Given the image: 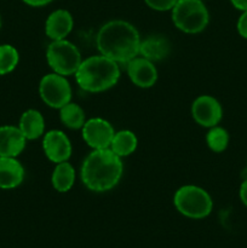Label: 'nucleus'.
<instances>
[{
	"instance_id": "obj_1",
	"label": "nucleus",
	"mask_w": 247,
	"mask_h": 248,
	"mask_svg": "<svg viewBox=\"0 0 247 248\" xmlns=\"http://www.w3.org/2000/svg\"><path fill=\"white\" fill-rule=\"evenodd\" d=\"M140 35L137 28L124 19H113L99 28L96 45L99 53L119 64H126L139 55Z\"/></svg>"
},
{
	"instance_id": "obj_2",
	"label": "nucleus",
	"mask_w": 247,
	"mask_h": 248,
	"mask_svg": "<svg viewBox=\"0 0 247 248\" xmlns=\"http://www.w3.org/2000/svg\"><path fill=\"white\" fill-rule=\"evenodd\" d=\"M124 173L121 157L110 149L92 150L84 159L80 170L82 184L94 193H104L120 182Z\"/></svg>"
},
{
	"instance_id": "obj_3",
	"label": "nucleus",
	"mask_w": 247,
	"mask_h": 248,
	"mask_svg": "<svg viewBox=\"0 0 247 248\" xmlns=\"http://www.w3.org/2000/svg\"><path fill=\"white\" fill-rule=\"evenodd\" d=\"M74 75L80 89L91 93H98L118 84L120 67L115 61L99 53L82 60Z\"/></svg>"
},
{
	"instance_id": "obj_4",
	"label": "nucleus",
	"mask_w": 247,
	"mask_h": 248,
	"mask_svg": "<svg viewBox=\"0 0 247 248\" xmlns=\"http://www.w3.org/2000/svg\"><path fill=\"white\" fill-rule=\"evenodd\" d=\"M173 203L176 210L184 217L202 219L213 210V201L205 189L198 186H183L174 193Z\"/></svg>"
},
{
	"instance_id": "obj_5",
	"label": "nucleus",
	"mask_w": 247,
	"mask_h": 248,
	"mask_svg": "<svg viewBox=\"0 0 247 248\" xmlns=\"http://www.w3.org/2000/svg\"><path fill=\"white\" fill-rule=\"evenodd\" d=\"M171 11L174 27L186 34L201 33L210 22V12L202 0H178Z\"/></svg>"
},
{
	"instance_id": "obj_6",
	"label": "nucleus",
	"mask_w": 247,
	"mask_h": 248,
	"mask_svg": "<svg viewBox=\"0 0 247 248\" xmlns=\"http://www.w3.org/2000/svg\"><path fill=\"white\" fill-rule=\"evenodd\" d=\"M46 62L53 73L69 77L74 75L82 62L79 48L67 39L51 41L46 50Z\"/></svg>"
},
{
	"instance_id": "obj_7",
	"label": "nucleus",
	"mask_w": 247,
	"mask_h": 248,
	"mask_svg": "<svg viewBox=\"0 0 247 248\" xmlns=\"http://www.w3.org/2000/svg\"><path fill=\"white\" fill-rule=\"evenodd\" d=\"M39 94L46 106L53 109H61L72 102V86L67 77L52 72L41 78Z\"/></svg>"
},
{
	"instance_id": "obj_8",
	"label": "nucleus",
	"mask_w": 247,
	"mask_h": 248,
	"mask_svg": "<svg viewBox=\"0 0 247 248\" xmlns=\"http://www.w3.org/2000/svg\"><path fill=\"white\" fill-rule=\"evenodd\" d=\"M114 135L115 131L111 124L102 118L89 119L81 128L82 140L93 150L108 149Z\"/></svg>"
},
{
	"instance_id": "obj_9",
	"label": "nucleus",
	"mask_w": 247,
	"mask_h": 248,
	"mask_svg": "<svg viewBox=\"0 0 247 248\" xmlns=\"http://www.w3.org/2000/svg\"><path fill=\"white\" fill-rule=\"evenodd\" d=\"M191 116L198 125L211 128L217 126L223 118L222 104L210 94H202L194 99Z\"/></svg>"
},
{
	"instance_id": "obj_10",
	"label": "nucleus",
	"mask_w": 247,
	"mask_h": 248,
	"mask_svg": "<svg viewBox=\"0 0 247 248\" xmlns=\"http://www.w3.org/2000/svg\"><path fill=\"white\" fill-rule=\"evenodd\" d=\"M43 150L51 162L68 161L72 155L69 137L61 130H50L43 136Z\"/></svg>"
},
{
	"instance_id": "obj_11",
	"label": "nucleus",
	"mask_w": 247,
	"mask_h": 248,
	"mask_svg": "<svg viewBox=\"0 0 247 248\" xmlns=\"http://www.w3.org/2000/svg\"><path fill=\"white\" fill-rule=\"evenodd\" d=\"M126 70L131 82L140 89H150L157 81V69L154 62L137 56L126 63Z\"/></svg>"
},
{
	"instance_id": "obj_12",
	"label": "nucleus",
	"mask_w": 247,
	"mask_h": 248,
	"mask_svg": "<svg viewBox=\"0 0 247 248\" xmlns=\"http://www.w3.org/2000/svg\"><path fill=\"white\" fill-rule=\"evenodd\" d=\"M74 27V19L68 10L58 9L48 15L45 22V34L51 41L62 40L70 34Z\"/></svg>"
},
{
	"instance_id": "obj_13",
	"label": "nucleus",
	"mask_w": 247,
	"mask_h": 248,
	"mask_svg": "<svg viewBox=\"0 0 247 248\" xmlns=\"http://www.w3.org/2000/svg\"><path fill=\"white\" fill-rule=\"evenodd\" d=\"M26 144L27 140L18 126H0V156L17 157Z\"/></svg>"
},
{
	"instance_id": "obj_14",
	"label": "nucleus",
	"mask_w": 247,
	"mask_h": 248,
	"mask_svg": "<svg viewBox=\"0 0 247 248\" xmlns=\"http://www.w3.org/2000/svg\"><path fill=\"white\" fill-rule=\"evenodd\" d=\"M24 179V167L16 157L0 156V189H14Z\"/></svg>"
},
{
	"instance_id": "obj_15",
	"label": "nucleus",
	"mask_w": 247,
	"mask_h": 248,
	"mask_svg": "<svg viewBox=\"0 0 247 248\" xmlns=\"http://www.w3.org/2000/svg\"><path fill=\"white\" fill-rule=\"evenodd\" d=\"M171 52L170 41L162 35H150L140 40L139 55L152 62L165 60Z\"/></svg>"
},
{
	"instance_id": "obj_16",
	"label": "nucleus",
	"mask_w": 247,
	"mask_h": 248,
	"mask_svg": "<svg viewBox=\"0 0 247 248\" xmlns=\"http://www.w3.org/2000/svg\"><path fill=\"white\" fill-rule=\"evenodd\" d=\"M18 128L27 140H38L45 133V119L36 109H28L19 118Z\"/></svg>"
},
{
	"instance_id": "obj_17",
	"label": "nucleus",
	"mask_w": 247,
	"mask_h": 248,
	"mask_svg": "<svg viewBox=\"0 0 247 248\" xmlns=\"http://www.w3.org/2000/svg\"><path fill=\"white\" fill-rule=\"evenodd\" d=\"M75 169L69 161L56 164L51 174L52 188L58 193H68L75 183Z\"/></svg>"
},
{
	"instance_id": "obj_18",
	"label": "nucleus",
	"mask_w": 247,
	"mask_h": 248,
	"mask_svg": "<svg viewBox=\"0 0 247 248\" xmlns=\"http://www.w3.org/2000/svg\"><path fill=\"white\" fill-rule=\"evenodd\" d=\"M137 145L138 140L135 132L130 130H121L115 132L109 149L123 159V157L130 156L131 154H133L137 149Z\"/></svg>"
},
{
	"instance_id": "obj_19",
	"label": "nucleus",
	"mask_w": 247,
	"mask_h": 248,
	"mask_svg": "<svg viewBox=\"0 0 247 248\" xmlns=\"http://www.w3.org/2000/svg\"><path fill=\"white\" fill-rule=\"evenodd\" d=\"M58 110H60L61 123L70 130H81L84 124L86 123L84 109L74 102H69Z\"/></svg>"
},
{
	"instance_id": "obj_20",
	"label": "nucleus",
	"mask_w": 247,
	"mask_h": 248,
	"mask_svg": "<svg viewBox=\"0 0 247 248\" xmlns=\"http://www.w3.org/2000/svg\"><path fill=\"white\" fill-rule=\"evenodd\" d=\"M229 133L220 126H213L206 135V144L213 153H223L229 145Z\"/></svg>"
},
{
	"instance_id": "obj_21",
	"label": "nucleus",
	"mask_w": 247,
	"mask_h": 248,
	"mask_svg": "<svg viewBox=\"0 0 247 248\" xmlns=\"http://www.w3.org/2000/svg\"><path fill=\"white\" fill-rule=\"evenodd\" d=\"M19 62V53L16 47L9 44L0 45V75L14 72Z\"/></svg>"
},
{
	"instance_id": "obj_22",
	"label": "nucleus",
	"mask_w": 247,
	"mask_h": 248,
	"mask_svg": "<svg viewBox=\"0 0 247 248\" xmlns=\"http://www.w3.org/2000/svg\"><path fill=\"white\" fill-rule=\"evenodd\" d=\"M178 0H144L145 4L155 11H170L174 7Z\"/></svg>"
},
{
	"instance_id": "obj_23",
	"label": "nucleus",
	"mask_w": 247,
	"mask_h": 248,
	"mask_svg": "<svg viewBox=\"0 0 247 248\" xmlns=\"http://www.w3.org/2000/svg\"><path fill=\"white\" fill-rule=\"evenodd\" d=\"M242 14L240 15L239 19H237L236 23V29L237 33L241 38L247 39V10L246 11H241Z\"/></svg>"
},
{
	"instance_id": "obj_24",
	"label": "nucleus",
	"mask_w": 247,
	"mask_h": 248,
	"mask_svg": "<svg viewBox=\"0 0 247 248\" xmlns=\"http://www.w3.org/2000/svg\"><path fill=\"white\" fill-rule=\"evenodd\" d=\"M239 196L241 202L247 207V178L245 179V181L241 183V186H240Z\"/></svg>"
},
{
	"instance_id": "obj_25",
	"label": "nucleus",
	"mask_w": 247,
	"mask_h": 248,
	"mask_svg": "<svg viewBox=\"0 0 247 248\" xmlns=\"http://www.w3.org/2000/svg\"><path fill=\"white\" fill-rule=\"evenodd\" d=\"M22 1L31 7H41L45 6V5H48L50 2H52L53 0H22Z\"/></svg>"
},
{
	"instance_id": "obj_26",
	"label": "nucleus",
	"mask_w": 247,
	"mask_h": 248,
	"mask_svg": "<svg viewBox=\"0 0 247 248\" xmlns=\"http://www.w3.org/2000/svg\"><path fill=\"white\" fill-rule=\"evenodd\" d=\"M232 6L240 11H246L247 10V0H230Z\"/></svg>"
},
{
	"instance_id": "obj_27",
	"label": "nucleus",
	"mask_w": 247,
	"mask_h": 248,
	"mask_svg": "<svg viewBox=\"0 0 247 248\" xmlns=\"http://www.w3.org/2000/svg\"><path fill=\"white\" fill-rule=\"evenodd\" d=\"M0 28H1V16H0Z\"/></svg>"
}]
</instances>
